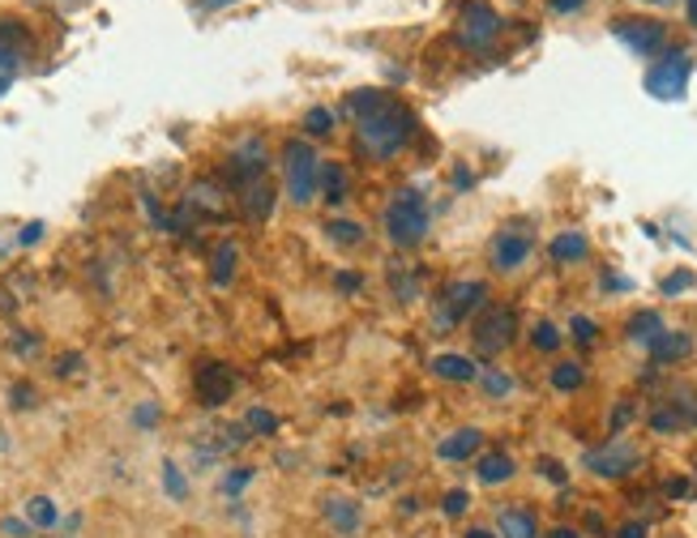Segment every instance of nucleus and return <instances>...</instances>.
<instances>
[{
    "label": "nucleus",
    "instance_id": "nucleus-43",
    "mask_svg": "<svg viewBox=\"0 0 697 538\" xmlns=\"http://www.w3.org/2000/svg\"><path fill=\"white\" fill-rule=\"evenodd\" d=\"M668 491H672V495H689V483H685V479H676V483H668Z\"/></svg>",
    "mask_w": 697,
    "mask_h": 538
},
{
    "label": "nucleus",
    "instance_id": "nucleus-44",
    "mask_svg": "<svg viewBox=\"0 0 697 538\" xmlns=\"http://www.w3.org/2000/svg\"><path fill=\"white\" fill-rule=\"evenodd\" d=\"M548 538H582V535H578V530H569V526H560V530H552Z\"/></svg>",
    "mask_w": 697,
    "mask_h": 538
},
{
    "label": "nucleus",
    "instance_id": "nucleus-18",
    "mask_svg": "<svg viewBox=\"0 0 697 538\" xmlns=\"http://www.w3.org/2000/svg\"><path fill=\"white\" fill-rule=\"evenodd\" d=\"M480 483H488V488H497V483H509L513 479V457L509 453H488V457H480Z\"/></svg>",
    "mask_w": 697,
    "mask_h": 538
},
{
    "label": "nucleus",
    "instance_id": "nucleus-39",
    "mask_svg": "<svg viewBox=\"0 0 697 538\" xmlns=\"http://www.w3.org/2000/svg\"><path fill=\"white\" fill-rule=\"evenodd\" d=\"M39 231H44V227H39V223H31V227L22 231V244H35V240H39Z\"/></svg>",
    "mask_w": 697,
    "mask_h": 538
},
{
    "label": "nucleus",
    "instance_id": "nucleus-2",
    "mask_svg": "<svg viewBox=\"0 0 697 538\" xmlns=\"http://www.w3.org/2000/svg\"><path fill=\"white\" fill-rule=\"evenodd\" d=\"M386 236L399 248H415L428 236V201L420 193H399L386 210Z\"/></svg>",
    "mask_w": 697,
    "mask_h": 538
},
{
    "label": "nucleus",
    "instance_id": "nucleus-8",
    "mask_svg": "<svg viewBox=\"0 0 697 538\" xmlns=\"http://www.w3.org/2000/svg\"><path fill=\"white\" fill-rule=\"evenodd\" d=\"M638 462H642V457H638V449L629 441H612V444H603V449H591V453L582 457V466L595 470L599 479H625Z\"/></svg>",
    "mask_w": 697,
    "mask_h": 538
},
{
    "label": "nucleus",
    "instance_id": "nucleus-11",
    "mask_svg": "<svg viewBox=\"0 0 697 538\" xmlns=\"http://www.w3.org/2000/svg\"><path fill=\"white\" fill-rule=\"evenodd\" d=\"M531 252H535V240L527 231H500L497 240H493V265H497L500 274H513L518 265L531 261Z\"/></svg>",
    "mask_w": 697,
    "mask_h": 538
},
{
    "label": "nucleus",
    "instance_id": "nucleus-14",
    "mask_svg": "<svg viewBox=\"0 0 697 538\" xmlns=\"http://www.w3.org/2000/svg\"><path fill=\"white\" fill-rule=\"evenodd\" d=\"M497 538H540V522L531 509H500Z\"/></svg>",
    "mask_w": 697,
    "mask_h": 538
},
{
    "label": "nucleus",
    "instance_id": "nucleus-34",
    "mask_svg": "<svg viewBox=\"0 0 697 538\" xmlns=\"http://www.w3.org/2000/svg\"><path fill=\"white\" fill-rule=\"evenodd\" d=\"M471 509V495L466 491H449L446 495V517H462Z\"/></svg>",
    "mask_w": 697,
    "mask_h": 538
},
{
    "label": "nucleus",
    "instance_id": "nucleus-41",
    "mask_svg": "<svg viewBox=\"0 0 697 538\" xmlns=\"http://www.w3.org/2000/svg\"><path fill=\"white\" fill-rule=\"evenodd\" d=\"M621 538H647V526H638V522H634V526H625V530H621Z\"/></svg>",
    "mask_w": 697,
    "mask_h": 538
},
{
    "label": "nucleus",
    "instance_id": "nucleus-47",
    "mask_svg": "<svg viewBox=\"0 0 697 538\" xmlns=\"http://www.w3.org/2000/svg\"><path fill=\"white\" fill-rule=\"evenodd\" d=\"M205 4H232V0H205Z\"/></svg>",
    "mask_w": 697,
    "mask_h": 538
},
{
    "label": "nucleus",
    "instance_id": "nucleus-6",
    "mask_svg": "<svg viewBox=\"0 0 697 538\" xmlns=\"http://www.w3.org/2000/svg\"><path fill=\"white\" fill-rule=\"evenodd\" d=\"M497 35H500V17L488 9V4H480V0L462 4V13H458V39H462L466 48L471 51L493 48Z\"/></svg>",
    "mask_w": 697,
    "mask_h": 538
},
{
    "label": "nucleus",
    "instance_id": "nucleus-21",
    "mask_svg": "<svg viewBox=\"0 0 697 538\" xmlns=\"http://www.w3.org/2000/svg\"><path fill=\"white\" fill-rule=\"evenodd\" d=\"M26 522L39 526V530H51L60 522V509L51 504L48 495H35V500H26Z\"/></svg>",
    "mask_w": 697,
    "mask_h": 538
},
{
    "label": "nucleus",
    "instance_id": "nucleus-22",
    "mask_svg": "<svg viewBox=\"0 0 697 538\" xmlns=\"http://www.w3.org/2000/svg\"><path fill=\"white\" fill-rule=\"evenodd\" d=\"M189 205H193V210H205V214H223V210H227V201H223V193H218L214 184H193Z\"/></svg>",
    "mask_w": 697,
    "mask_h": 538
},
{
    "label": "nucleus",
    "instance_id": "nucleus-24",
    "mask_svg": "<svg viewBox=\"0 0 697 538\" xmlns=\"http://www.w3.org/2000/svg\"><path fill=\"white\" fill-rule=\"evenodd\" d=\"M0 48L17 51V56L31 51V35L22 31V22H0Z\"/></svg>",
    "mask_w": 697,
    "mask_h": 538
},
{
    "label": "nucleus",
    "instance_id": "nucleus-35",
    "mask_svg": "<svg viewBox=\"0 0 697 538\" xmlns=\"http://www.w3.org/2000/svg\"><path fill=\"white\" fill-rule=\"evenodd\" d=\"M574 338L582 346L595 343V321H591V316H574Z\"/></svg>",
    "mask_w": 697,
    "mask_h": 538
},
{
    "label": "nucleus",
    "instance_id": "nucleus-4",
    "mask_svg": "<svg viewBox=\"0 0 697 538\" xmlns=\"http://www.w3.org/2000/svg\"><path fill=\"white\" fill-rule=\"evenodd\" d=\"M689 73H694L689 56H685V51H668L663 60L650 64L647 91L654 98H685V91H689Z\"/></svg>",
    "mask_w": 697,
    "mask_h": 538
},
{
    "label": "nucleus",
    "instance_id": "nucleus-46",
    "mask_svg": "<svg viewBox=\"0 0 697 538\" xmlns=\"http://www.w3.org/2000/svg\"><path fill=\"white\" fill-rule=\"evenodd\" d=\"M689 22L697 26V0H689Z\"/></svg>",
    "mask_w": 697,
    "mask_h": 538
},
{
    "label": "nucleus",
    "instance_id": "nucleus-12",
    "mask_svg": "<svg viewBox=\"0 0 697 538\" xmlns=\"http://www.w3.org/2000/svg\"><path fill=\"white\" fill-rule=\"evenodd\" d=\"M240 210L249 223H265L274 214V189L265 184V176L257 180H240Z\"/></svg>",
    "mask_w": 697,
    "mask_h": 538
},
{
    "label": "nucleus",
    "instance_id": "nucleus-26",
    "mask_svg": "<svg viewBox=\"0 0 697 538\" xmlns=\"http://www.w3.org/2000/svg\"><path fill=\"white\" fill-rule=\"evenodd\" d=\"M304 129H308V138H326L334 129V111L330 107H308L304 111Z\"/></svg>",
    "mask_w": 697,
    "mask_h": 538
},
{
    "label": "nucleus",
    "instance_id": "nucleus-40",
    "mask_svg": "<svg viewBox=\"0 0 697 538\" xmlns=\"http://www.w3.org/2000/svg\"><path fill=\"white\" fill-rule=\"evenodd\" d=\"M578 4H587V0H552L556 13H569V9H578Z\"/></svg>",
    "mask_w": 697,
    "mask_h": 538
},
{
    "label": "nucleus",
    "instance_id": "nucleus-31",
    "mask_svg": "<svg viewBox=\"0 0 697 538\" xmlns=\"http://www.w3.org/2000/svg\"><path fill=\"white\" fill-rule=\"evenodd\" d=\"M531 338H535V346H540V350H556V346H560V334H556V325H552V321H540Z\"/></svg>",
    "mask_w": 697,
    "mask_h": 538
},
{
    "label": "nucleus",
    "instance_id": "nucleus-9",
    "mask_svg": "<svg viewBox=\"0 0 697 538\" xmlns=\"http://www.w3.org/2000/svg\"><path fill=\"white\" fill-rule=\"evenodd\" d=\"M616 39L629 44L638 56H654V51L668 44V31L659 22H647V17H621L616 22Z\"/></svg>",
    "mask_w": 697,
    "mask_h": 538
},
{
    "label": "nucleus",
    "instance_id": "nucleus-25",
    "mask_svg": "<svg viewBox=\"0 0 697 538\" xmlns=\"http://www.w3.org/2000/svg\"><path fill=\"white\" fill-rule=\"evenodd\" d=\"M236 278V248L223 244L214 252V287H227Z\"/></svg>",
    "mask_w": 697,
    "mask_h": 538
},
{
    "label": "nucleus",
    "instance_id": "nucleus-19",
    "mask_svg": "<svg viewBox=\"0 0 697 538\" xmlns=\"http://www.w3.org/2000/svg\"><path fill=\"white\" fill-rule=\"evenodd\" d=\"M552 261H560V265H569V261H582L587 252H591V244H587V236L582 231H565V236H556L548 244Z\"/></svg>",
    "mask_w": 697,
    "mask_h": 538
},
{
    "label": "nucleus",
    "instance_id": "nucleus-17",
    "mask_svg": "<svg viewBox=\"0 0 697 538\" xmlns=\"http://www.w3.org/2000/svg\"><path fill=\"white\" fill-rule=\"evenodd\" d=\"M433 372H437L441 381H458V385H466V381L480 376L466 355H437V359H433Z\"/></svg>",
    "mask_w": 697,
    "mask_h": 538
},
{
    "label": "nucleus",
    "instance_id": "nucleus-45",
    "mask_svg": "<svg viewBox=\"0 0 697 538\" xmlns=\"http://www.w3.org/2000/svg\"><path fill=\"white\" fill-rule=\"evenodd\" d=\"M466 538H497L493 530H466Z\"/></svg>",
    "mask_w": 697,
    "mask_h": 538
},
{
    "label": "nucleus",
    "instance_id": "nucleus-29",
    "mask_svg": "<svg viewBox=\"0 0 697 538\" xmlns=\"http://www.w3.org/2000/svg\"><path fill=\"white\" fill-rule=\"evenodd\" d=\"M17 69H22V56H17V51H9V48H0V95L17 82Z\"/></svg>",
    "mask_w": 697,
    "mask_h": 538
},
{
    "label": "nucleus",
    "instance_id": "nucleus-5",
    "mask_svg": "<svg viewBox=\"0 0 697 538\" xmlns=\"http://www.w3.org/2000/svg\"><path fill=\"white\" fill-rule=\"evenodd\" d=\"M513 330H518V316H513V308H488L480 321H475V330H471V343L480 355H500L505 346L513 343Z\"/></svg>",
    "mask_w": 697,
    "mask_h": 538
},
{
    "label": "nucleus",
    "instance_id": "nucleus-13",
    "mask_svg": "<svg viewBox=\"0 0 697 538\" xmlns=\"http://www.w3.org/2000/svg\"><path fill=\"white\" fill-rule=\"evenodd\" d=\"M326 522H330V530H339L343 538H355L359 530H364V513H359V504H355V500H343V495L326 500Z\"/></svg>",
    "mask_w": 697,
    "mask_h": 538
},
{
    "label": "nucleus",
    "instance_id": "nucleus-27",
    "mask_svg": "<svg viewBox=\"0 0 697 538\" xmlns=\"http://www.w3.org/2000/svg\"><path fill=\"white\" fill-rule=\"evenodd\" d=\"M326 231H330V240H334V244H343V248H355L359 240H364V227H359V223H347V218L330 223Z\"/></svg>",
    "mask_w": 697,
    "mask_h": 538
},
{
    "label": "nucleus",
    "instance_id": "nucleus-15",
    "mask_svg": "<svg viewBox=\"0 0 697 538\" xmlns=\"http://www.w3.org/2000/svg\"><path fill=\"white\" fill-rule=\"evenodd\" d=\"M647 346L654 363H676V359H685V355L694 350V338H689V334H676V330H663V334L650 338Z\"/></svg>",
    "mask_w": 697,
    "mask_h": 538
},
{
    "label": "nucleus",
    "instance_id": "nucleus-23",
    "mask_svg": "<svg viewBox=\"0 0 697 538\" xmlns=\"http://www.w3.org/2000/svg\"><path fill=\"white\" fill-rule=\"evenodd\" d=\"M659 334H663L659 312H638V316L629 321V338H634V343H650V338H659Z\"/></svg>",
    "mask_w": 697,
    "mask_h": 538
},
{
    "label": "nucleus",
    "instance_id": "nucleus-16",
    "mask_svg": "<svg viewBox=\"0 0 697 538\" xmlns=\"http://www.w3.org/2000/svg\"><path fill=\"white\" fill-rule=\"evenodd\" d=\"M480 444H484L480 428H462V432H453V437H446V441L437 444V457L441 462H466V457L480 453Z\"/></svg>",
    "mask_w": 697,
    "mask_h": 538
},
{
    "label": "nucleus",
    "instance_id": "nucleus-38",
    "mask_svg": "<svg viewBox=\"0 0 697 538\" xmlns=\"http://www.w3.org/2000/svg\"><path fill=\"white\" fill-rule=\"evenodd\" d=\"M544 475H548L552 483H565V470H560L556 462H544Z\"/></svg>",
    "mask_w": 697,
    "mask_h": 538
},
{
    "label": "nucleus",
    "instance_id": "nucleus-1",
    "mask_svg": "<svg viewBox=\"0 0 697 538\" xmlns=\"http://www.w3.org/2000/svg\"><path fill=\"white\" fill-rule=\"evenodd\" d=\"M351 116H355V129H359V146L373 158H394L399 150H406L411 133H415V116L381 91L351 95Z\"/></svg>",
    "mask_w": 697,
    "mask_h": 538
},
{
    "label": "nucleus",
    "instance_id": "nucleus-36",
    "mask_svg": "<svg viewBox=\"0 0 697 538\" xmlns=\"http://www.w3.org/2000/svg\"><path fill=\"white\" fill-rule=\"evenodd\" d=\"M249 428H257V432H274L279 419H274L270 410H249Z\"/></svg>",
    "mask_w": 697,
    "mask_h": 538
},
{
    "label": "nucleus",
    "instance_id": "nucleus-42",
    "mask_svg": "<svg viewBox=\"0 0 697 538\" xmlns=\"http://www.w3.org/2000/svg\"><path fill=\"white\" fill-rule=\"evenodd\" d=\"M339 287H343V291H355V287H359V278H355V274H339Z\"/></svg>",
    "mask_w": 697,
    "mask_h": 538
},
{
    "label": "nucleus",
    "instance_id": "nucleus-10",
    "mask_svg": "<svg viewBox=\"0 0 697 538\" xmlns=\"http://www.w3.org/2000/svg\"><path fill=\"white\" fill-rule=\"evenodd\" d=\"M193 390L205 406H223L232 393H236V372L227 368V363H205L198 368V376H193Z\"/></svg>",
    "mask_w": 697,
    "mask_h": 538
},
{
    "label": "nucleus",
    "instance_id": "nucleus-7",
    "mask_svg": "<svg viewBox=\"0 0 697 538\" xmlns=\"http://www.w3.org/2000/svg\"><path fill=\"white\" fill-rule=\"evenodd\" d=\"M484 295H488L484 283H453V287H446V291H441V303H437V325H441V330H453L458 321H466V316L484 303Z\"/></svg>",
    "mask_w": 697,
    "mask_h": 538
},
{
    "label": "nucleus",
    "instance_id": "nucleus-33",
    "mask_svg": "<svg viewBox=\"0 0 697 538\" xmlns=\"http://www.w3.org/2000/svg\"><path fill=\"white\" fill-rule=\"evenodd\" d=\"M249 483H252V470L249 466H236V470L223 479V491H227V495H236V491H245Z\"/></svg>",
    "mask_w": 697,
    "mask_h": 538
},
{
    "label": "nucleus",
    "instance_id": "nucleus-37",
    "mask_svg": "<svg viewBox=\"0 0 697 538\" xmlns=\"http://www.w3.org/2000/svg\"><path fill=\"white\" fill-rule=\"evenodd\" d=\"M685 287H694V274H676V278H668V283H663V291L668 295L685 291Z\"/></svg>",
    "mask_w": 697,
    "mask_h": 538
},
{
    "label": "nucleus",
    "instance_id": "nucleus-32",
    "mask_svg": "<svg viewBox=\"0 0 697 538\" xmlns=\"http://www.w3.org/2000/svg\"><path fill=\"white\" fill-rule=\"evenodd\" d=\"M480 381H484V390L493 393V397H505V393H513V381H509L505 372H484Z\"/></svg>",
    "mask_w": 697,
    "mask_h": 538
},
{
    "label": "nucleus",
    "instance_id": "nucleus-20",
    "mask_svg": "<svg viewBox=\"0 0 697 538\" xmlns=\"http://www.w3.org/2000/svg\"><path fill=\"white\" fill-rule=\"evenodd\" d=\"M317 184L326 189V201H334V205H343V201H347V171H343L339 163H321Z\"/></svg>",
    "mask_w": 697,
    "mask_h": 538
},
{
    "label": "nucleus",
    "instance_id": "nucleus-28",
    "mask_svg": "<svg viewBox=\"0 0 697 538\" xmlns=\"http://www.w3.org/2000/svg\"><path fill=\"white\" fill-rule=\"evenodd\" d=\"M552 385H556L560 393L582 390V368H578V363H560V368L552 372Z\"/></svg>",
    "mask_w": 697,
    "mask_h": 538
},
{
    "label": "nucleus",
    "instance_id": "nucleus-3",
    "mask_svg": "<svg viewBox=\"0 0 697 538\" xmlns=\"http://www.w3.org/2000/svg\"><path fill=\"white\" fill-rule=\"evenodd\" d=\"M283 163H287V193H292V201H296V205H308V201L317 196L321 158L308 150V142H287Z\"/></svg>",
    "mask_w": 697,
    "mask_h": 538
},
{
    "label": "nucleus",
    "instance_id": "nucleus-48",
    "mask_svg": "<svg viewBox=\"0 0 697 538\" xmlns=\"http://www.w3.org/2000/svg\"><path fill=\"white\" fill-rule=\"evenodd\" d=\"M650 4H663V0H650Z\"/></svg>",
    "mask_w": 697,
    "mask_h": 538
},
{
    "label": "nucleus",
    "instance_id": "nucleus-30",
    "mask_svg": "<svg viewBox=\"0 0 697 538\" xmlns=\"http://www.w3.org/2000/svg\"><path fill=\"white\" fill-rule=\"evenodd\" d=\"M163 483H167V495H172V500H185V495H189V483H185L180 466H172V462L163 466Z\"/></svg>",
    "mask_w": 697,
    "mask_h": 538
}]
</instances>
